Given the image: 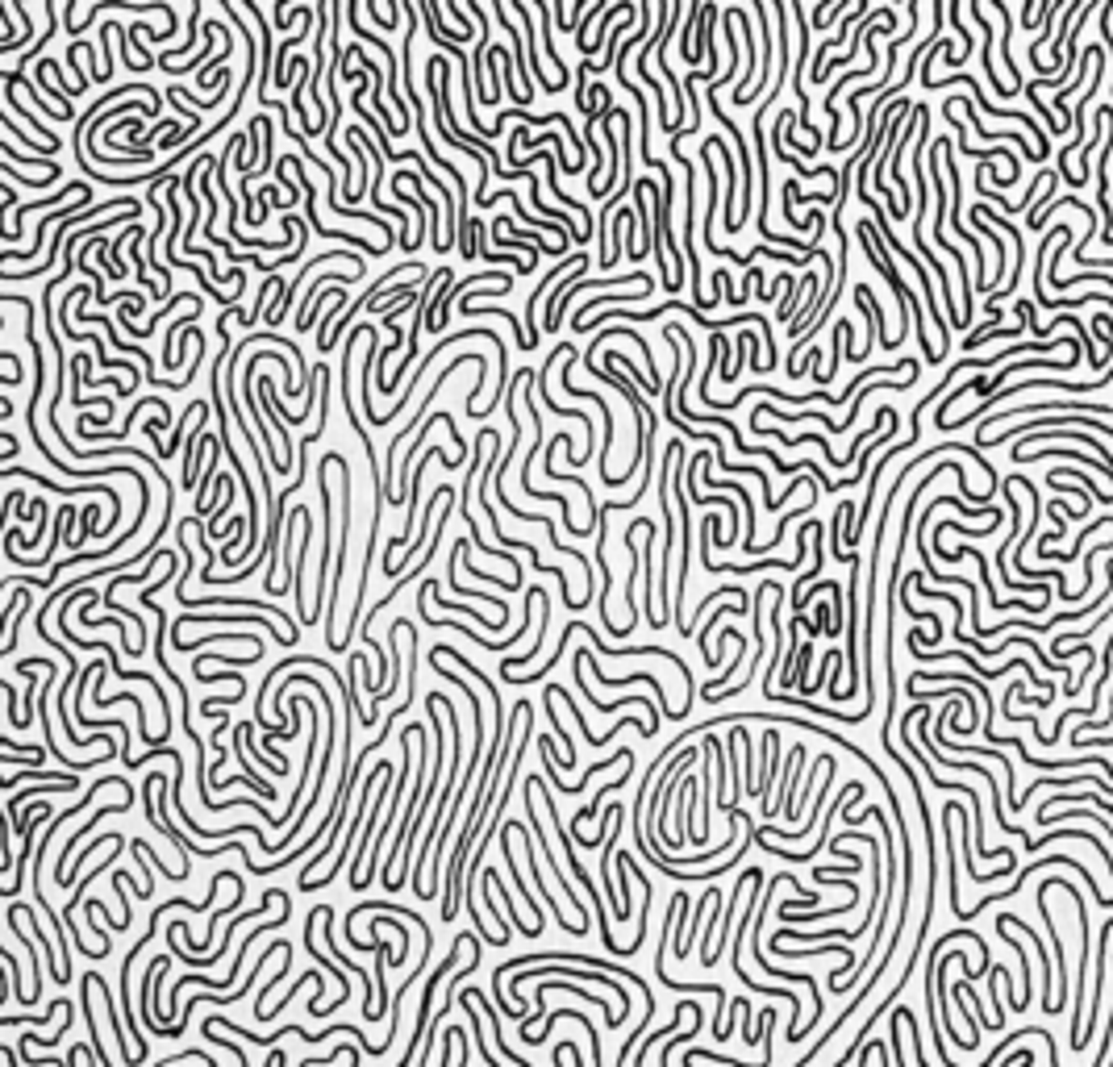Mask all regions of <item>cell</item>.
<instances>
[{
  "label": "cell",
  "mask_w": 1113,
  "mask_h": 1067,
  "mask_svg": "<svg viewBox=\"0 0 1113 1067\" xmlns=\"http://www.w3.org/2000/svg\"><path fill=\"white\" fill-rule=\"evenodd\" d=\"M121 792H126V797H121V800H113V805H105V809H97L88 821H84V826H79V830H71V834H67V842H63V850H59V863H55V884H59V889H71L67 868H71V850L79 847V838H84V834H88L100 818H117V813H126L129 805H134V788H129V784H126V788H121Z\"/></svg>",
  "instance_id": "obj_1"
},
{
  "label": "cell",
  "mask_w": 1113,
  "mask_h": 1067,
  "mask_svg": "<svg viewBox=\"0 0 1113 1067\" xmlns=\"http://www.w3.org/2000/svg\"><path fill=\"white\" fill-rule=\"evenodd\" d=\"M705 142H710V147L718 150V155H721V168H726V200H721V205H726V234H739L742 221H739V208H734V200H739V158L730 155L726 142H721L718 134H710Z\"/></svg>",
  "instance_id": "obj_2"
},
{
  "label": "cell",
  "mask_w": 1113,
  "mask_h": 1067,
  "mask_svg": "<svg viewBox=\"0 0 1113 1067\" xmlns=\"http://www.w3.org/2000/svg\"><path fill=\"white\" fill-rule=\"evenodd\" d=\"M972 21H975V25H980V34H985V55H980V59H985V76H988V84H993V88L1001 92V97H1014V88H1006V79L996 76V67H993V46H996V34H993V25H988V21H985V13H980V5H975V0H972Z\"/></svg>",
  "instance_id": "obj_3"
},
{
  "label": "cell",
  "mask_w": 1113,
  "mask_h": 1067,
  "mask_svg": "<svg viewBox=\"0 0 1113 1067\" xmlns=\"http://www.w3.org/2000/svg\"><path fill=\"white\" fill-rule=\"evenodd\" d=\"M946 21L964 34V50H959V55H946V67H964L967 55H972V34L964 30V0H946Z\"/></svg>",
  "instance_id": "obj_4"
},
{
  "label": "cell",
  "mask_w": 1113,
  "mask_h": 1067,
  "mask_svg": "<svg viewBox=\"0 0 1113 1067\" xmlns=\"http://www.w3.org/2000/svg\"><path fill=\"white\" fill-rule=\"evenodd\" d=\"M76 788H79V780H76V776H71V780H55V784H38V788L13 792V797H9V818H21V809H26V800H30L34 792H38V797H42V792H76Z\"/></svg>",
  "instance_id": "obj_5"
},
{
  "label": "cell",
  "mask_w": 1113,
  "mask_h": 1067,
  "mask_svg": "<svg viewBox=\"0 0 1113 1067\" xmlns=\"http://www.w3.org/2000/svg\"><path fill=\"white\" fill-rule=\"evenodd\" d=\"M630 859H634L630 850H621V855H618V892H621V909H618V918H613V921H630V918H634V913H630V876H634V871H630Z\"/></svg>",
  "instance_id": "obj_6"
},
{
  "label": "cell",
  "mask_w": 1113,
  "mask_h": 1067,
  "mask_svg": "<svg viewBox=\"0 0 1113 1067\" xmlns=\"http://www.w3.org/2000/svg\"><path fill=\"white\" fill-rule=\"evenodd\" d=\"M555 696H559V688H555V684H551V688L542 692V705H546V717H551V722H555V730H559V738H563V747H567V755H572V759H576L572 730H563V717H559V713H555Z\"/></svg>",
  "instance_id": "obj_7"
},
{
  "label": "cell",
  "mask_w": 1113,
  "mask_h": 1067,
  "mask_svg": "<svg viewBox=\"0 0 1113 1067\" xmlns=\"http://www.w3.org/2000/svg\"><path fill=\"white\" fill-rule=\"evenodd\" d=\"M71 1021H76V1018H63V1026L55 1030V1034H50V1038H38V1034H21V1042H26V1047H55V1042H59V1038H63V1034H67V1030H71Z\"/></svg>",
  "instance_id": "obj_8"
},
{
  "label": "cell",
  "mask_w": 1113,
  "mask_h": 1067,
  "mask_svg": "<svg viewBox=\"0 0 1113 1067\" xmlns=\"http://www.w3.org/2000/svg\"><path fill=\"white\" fill-rule=\"evenodd\" d=\"M5 134H13L17 142H26V147L38 150V134H26V129L17 126V113H9V117H5Z\"/></svg>",
  "instance_id": "obj_9"
},
{
  "label": "cell",
  "mask_w": 1113,
  "mask_h": 1067,
  "mask_svg": "<svg viewBox=\"0 0 1113 1067\" xmlns=\"http://www.w3.org/2000/svg\"><path fill=\"white\" fill-rule=\"evenodd\" d=\"M842 871H851V876H855V871H859V859H847V868H842ZM813 876H818L822 884H826V879H834L838 871H834V868H818V871H813Z\"/></svg>",
  "instance_id": "obj_10"
},
{
  "label": "cell",
  "mask_w": 1113,
  "mask_h": 1067,
  "mask_svg": "<svg viewBox=\"0 0 1113 1067\" xmlns=\"http://www.w3.org/2000/svg\"><path fill=\"white\" fill-rule=\"evenodd\" d=\"M0 200H5V208H17V192H13V184H0Z\"/></svg>",
  "instance_id": "obj_11"
},
{
  "label": "cell",
  "mask_w": 1113,
  "mask_h": 1067,
  "mask_svg": "<svg viewBox=\"0 0 1113 1067\" xmlns=\"http://www.w3.org/2000/svg\"><path fill=\"white\" fill-rule=\"evenodd\" d=\"M13 455H17V438L5 434V459H13Z\"/></svg>",
  "instance_id": "obj_12"
}]
</instances>
